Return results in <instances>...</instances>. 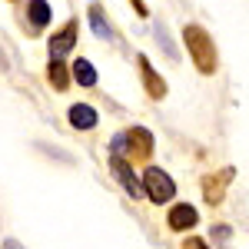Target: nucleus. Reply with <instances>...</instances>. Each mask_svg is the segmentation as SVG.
I'll use <instances>...</instances> for the list:
<instances>
[{
	"mask_svg": "<svg viewBox=\"0 0 249 249\" xmlns=\"http://www.w3.org/2000/svg\"><path fill=\"white\" fill-rule=\"evenodd\" d=\"M183 40H186V47H190V57L193 63H196V70L199 73H216V43H213V37L199 27V23H186L183 27Z\"/></svg>",
	"mask_w": 249,
	"mask_h": 249,
	"instance_id": "f257e3e1",
	"label": "nucleus"
},
{
	"mask_svg": "<svg viewBox=\"0 0 249 249\" xmlns=\"http://www.w3.org/2000/svg\"><path fill=\"white\" fill-rule=\"evenodd\" d=\"M143 193L153 199V203H170L176 196V183L170 179V173L160 170V166H150L143 173Z\"/></svg>",
	"mask_w": 249,
	"mask_h": 249,
	"instance_id": "f03ea898",
	"label": "nucleus"
},
{
	"mask_svg": "<svg viewBox=\"0 0 249 249\" xmlns=\"http://www.w3.org/2000/svg\"><path fill=\"white\" fill-rule=\"evenodd\" d=\"M232 176H236V170L226 166V170L213 173L210 179L203 183V196H206V203H210V206H219V203H223V196H226V190H230Z\"/></svg>",
	"mask_w": 249,
	"mask_h": 249,
	"instance_id": "7ed1b4c3",
	"label": "nucleus"
},
{
	"mask_svg": "<svg viewBox=\"0 0 249 249\" xmlns=\"http://www.w3.org/2000/svg\"><path fill=\"white\" fill-rule=\"evenodd\" d=\"M110 170H113L116 183H120V186H123V190L130 193V196H133V199H140V196H143V183H140V179H136V173L130 170V163H126V160H123V156H113V160H110Z\"/></svg>",
	"mask_w": 249,
	"mask_h": 249,
	"instance_id": "20e7f679",
	"label": "nucleus"
},
{
	"mask_svg": "<svg viewBox=\"0 0 249 249\" xmlns=\"http://www.w3.org/2000/svg\"><path fill=\"white\" fill-rule=\"evenodd\" d=\"M136 67H140V77H143V90L153 96V100H163L166 96V80L153 70L150 57H136Z\"/></svg>",
	"mask_w": 249,
	"mask_h": 249,
	"instance_id": "39448f33",
	"label": "nucleus"
},
{
	"mask_svg": "<svg viewBox=\"0 0 249 249\" xmlns=\"http://www.w3.org/2000/svg\"><path fill=\"white\" fill-rule=\"evenodd\" d=\"M73 43H77V20L63 23L57 34L50 37V57H53V60H63L70 50H73Z\"/></svg>",
	"mask_w": 249,
	"mask_h": 249,
	"instance_id": "423d86ee",
	"label": "nucleus"
},
{
	"mask_svg": "<svg viewBox=\"0 0 249 249\" xmlns=\"http://www.w3.org/2000/svg\"><path fill=\"white\" fill-rule=\"evenodd\" d=\"M126 143H130V156H136V160H146L153 153V133L143 130V126H130L126 130Z\"/></svg>",
	"mask_w": 249,
	"mask_h": 249,
	"instance_id": "0eeeda50",
	"label": "nucleus"
},
{
	"mask_svg": "<svg viewBox=\"0 0 249 249\" xmlns=\"http://www.w3.org/2000/svg\"><path fill=\"white\" fill-rule=\"evenodd\" d=\"M166 223H170L173 232H186V230H193V226L199 223V213L193 210L190 203H179V206H173V210H170Z\"/></svg>",
	"mask_w": 249,
	"mask_h": 249,
	"instance_id": "6e6552de",
	"label": "nucleus"
},
{
	"mask_svg": "<svg viewBox=\"0 0 249 249\" xmlns=\"http://www.w3.org/2000/svg\"><path fill=\"white\" fill-rule=\"evenodd\" d=\"M67 120H70V126H73V130H93L100 116H96V110L90 107V103H73V107H70V113H67Z\"/></svg>",
	"mask_w": 249,
	"mask_h": 249,
	"instance_id": "1a4fd4ad",
	"label": "nucleus"
},
{
	"mask_svg": "<svg viewBox=\"0 0 249 249\" xmlns=\"http://www.w3.org/2000/svg\"><path fill=\"white\" fill-rule=\"evenodd\" d=\"M47 77H50V87L63 93V90L70 87V77H73V73H70V67H67L63 60H50V67H47Z\"/></svg>",
	"mask_w": 249,
	"mask_h": 249,
	"instance_id": "9d476101",
	"label": "nucleus"
},
{
	"mask_svg": "<svg viewBox=\"0 0 249 249\" xmlns=\"http://www.w3.org/2000/svg\"><path fill=\"white\" fill-rule=\"evenodd\" d=\"M53 17V10H50V3L47 0H30V7H27V20H30V27L40 30V27H47Z\"/></svg>",
	"mask_w": 249,
	"mask_h": 249,
	"instance_id": "9b49d317",
	"label": "nucleus"
},
{
	"mask_svg": "<svg viewBox=\"0 0 249 249\" xmlns=\"http://www.w3.org/2000/svg\"><path fill=\"white\" fill-rule=\"evenodd\" d=\"M70 73H73V80H77L80 87H96V70L90 60H73V67H70Z\"/></svg>",
	"mask_w": 249,
	"mask_h": 249,
	"instance_id": "f8f14e48",
	"label": "nucleus"
},
{
	"mask_svg": "<svg viewBox=\"0 0 249 249\" xmlns=\"http://www.w3.org/2000/svg\"><path fill=\"white\" fill-rule=\"evenodd\" d=\"M90 27H93V34L100 40H113V30L107 23V14L100 10V3H90Z\"/></svg>",
	"mask_w": 249,
	"mask_h": 249,
	"instance_id": "ddd939ff",
	"label": "nucleus"
},
{
	"mask_svg": "<svg viewBox=\"0 0 249 249\" xmlns=\"http://www.w3.org/2000/svg\"><path fill=\"white\" fill-rule=\"evenodd\" d=\"M156 37H160V43H163V50H166V53H170V57H176V47H173V40L166 37V30H163V27H160V23H156Z\"/></svg>",
	"mask_w": 249,
	"mask_h": 249,
	"instance_id": "4468645a",
	"label": "nucleus"
},
{
	"mask_svg": "<svg viewBox=\"0 0 249 249\" xmlns=\"http://www.w3.org/2000/svg\"><path fill=\"white\" fill-rule=\"evenodd\" d=\"M183 249H210V243H206V239H199V236H190V239L183 243Z\"/></svg>",
	"mask_w": 249,
	"mask_h": 249,
	"instance_id": "2eb2a0df",
	"label": "nucleus"
},
{
	"mask_svg": "<svg viewBox=\"0 0 249 249\" xmlns=\"http://www.w3.org/2000/svg\"><path fill=\"white\" fill-rule=\"evenodd\" d=\"M213 236H216L219 243H226V239H230V226H216V230H213Z\"/></svg>",
	"mask_w": 249,
	"mask_h": 249,
	"instance_id": "dca6fc26",
	"label": "nucleus"
},
{
	"mask_svg": "<svg viewBox=\"0 0 249 249\" xmlns=\"http://www.w3.org/2000/svg\"><path fill=\"white\" fill-rule=\"evenodd\" d=\"M3 249H23V246H20L17 239H7V243H3Z\"/></svg>",
	"mask_w": 249,
	"mask_h": 249,
	"instance_id": "f3484780",
	"label": "nucleus"
}]
</instances>
